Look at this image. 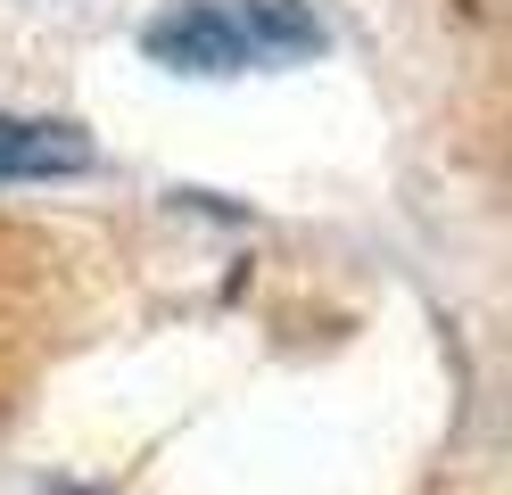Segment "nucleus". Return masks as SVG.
<instances>
[{
	"mask_svg": "<svg viewBox=\"0 0 512 495\" xmlns=\"http://www.w3.org/2000/svg\"><path fill=\"white\" fill-rule=\"evenodd\" d=\"M331 33L306 0H182L166 9L141 50L157 66H182V75H240V66H281V58H314Z\"/></svg>",
	"mask_w": 512,
	"mask_h": 495,
	"instance_id": "f257e3e1",
	"label": "nucleus"
},
{
	"mask_svg": "<svg viewBox=\"0 0 512 495\" xmlns=\"http://www.w3.org/2000/svg\"><path fill=\"white\" fill-rule=\"evenodd\" d=\"M91 141L83 124H58V116H0V182H58V174H83Z\"/></svg>",
	"mask_w": 512,
	"mask_h": 495,
	"instance_id": "f03ea898",
	"label": "nucleus"
}]
</instances>
